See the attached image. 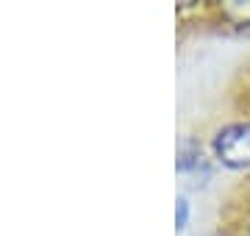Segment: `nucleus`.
<instances>
[{"label":"nucleus","mask_w":250,"mask_h":236,"mask_svg":"<svg viewBox=\"0 0 250 236\" xmlns=\"http://www.w3.org/2000/svg\"><path fill=\"white\" fill-rule=\"evenodd\" d=\"M214 153L225 167H250V122H231L220 128L214 137Z\"/></svg>","instance_id":"f257e3e1"},{"label":"nucleus","mask_w":250,"mask_h":236,"mask_svg":"<svg viewBox=\"0 0 250 236\" xmlns=\"http://www.w3.org/2000/svg\"><path fill=\"white\" fill-rule=\"evenodd\" d=\"M187 219H189V203L181 197L178 209H175V222H178V228H187Z\"/></svg>","instance_id":"7ed1b4c3"},{"label":"nucleus","mask_w":250,"mask_h":236,"mask_svg":"<svg viewBox=\"0 0 250 236\" xmlns=\"http://www.w3.org/2000/svg\"><path fill=\"white\" fill-rule=\"evenodd\" d=\"M223 17L233 25H250V0H231L223 6Z\"/></svg>","instance_id":"f03ea898"}]
</instances>
